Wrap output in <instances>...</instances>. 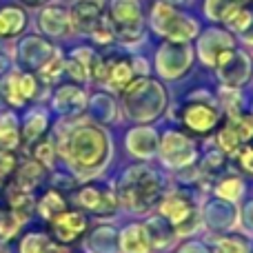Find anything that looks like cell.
<instances>
[{
  "instance_id": "6da1fadb",
  "label": "cell",
  "mask_w": 253,
  "mask_h": 253,
  "mask_svg": "<svg viewBox=\"0 0 253 253\" xmlns=\"http://www.w3.org/2000/svg\"><path fill=\"white\" fill-rule=\"evenodd\" d=\"M58 153L78 173H96L111 158V140L96 123H78L58 135Z\"/></svg>"
},
{
  "instance_id": "7a4b0ae2",
  "label": "cell",
  "mask_w": 253,
  "mask_h": 253,
  "mask_svg": "<svg viewBox=\"0 0 253 253\" xmlns=\"http://www.w3.org/2000/svg\"><path fill=\"white\" fill-rule=\"evenodd\" d=\"M162 196H165L162 175L147 165L129 167L118 180V191H116L118 205L133 213H147L160 202Z\"/></svg>"
},
{
  "instance_id": "3957f363",
  "label": "cell",
  "mask_w": 253,
  "mask_h": 253,
  "mask_svg": "<svg viewBox=\"0 0 253 253\" xmlns=\"http://www.w3.org/2000/svg\"><path fill=\"white\" fill-rule=\"evenodd\" d=\"M123 105L126 116L138 120V123L156 120L167 107V91L156 80L147 78V76H138L123 91Z\"/></svg>"
},
{
  "instance_id": "277c9868",
  "label": "cell",
  "mask_w": 253,
  "mask_h": 253,
  "mask_svg": "<svg viewBox=\"0 0 253 253\" xmlns=\"http://www.w3.org/2000/svg\"><path fill=\"white\" fill-rule=\"evenodd\" d=\"M149 25L158 36L171 40V42H189L198 36V22L191 16L178 11L171 2H156L151 7Z\"/></svg>"
},
{
  "instance_id": "5b68a950",
  "label": "cell",
  "mask_w": 253,
  "mask_h": 253,
  "mask_svg": "<svg viewBox=\"0 0 253 253\" xmlns=\"http://www.w3.org/2000/svg\"><path fill=\"white\" fill-rule=\"evenodd\" d=\"M158 209H160L162 218L175 229L178 236H187V233L196 231V227L200 224V209L182 191L165 193L158 202Z\"/></svg>"
},
{
  "instance_id": "8992f818",
  "label": "cell",
  "mask_w": 253,
  "mask_h": 253,
  "mask_svg": "<svg viewBox=\"0 0 253 253\" xmlns=\"http://www.w3.org/2000/svg\"><path fill=\"white\" fill-rule=\"evenodd\" d=\"M107 18L114 27L116 38L125 40V42H135L142 38L144 20L138 0H111Z\"/></svg>"
},
{
  "instance_id": "52a82bcc",
  "label": "cell",
  "mask_w": 253,
  "mask_h": 253,
  "mask_svg": "<svg viewBox=\"0 0 253 253\" xmlns=\"http://www.w3.org/2000/svg\"><path fill=\"white\" fill-rule=\"evenodd\" d=\"M158 151H160V160L169 169H187L198 160V149L196 142L182 131H165L162 140L158 142Z\"/></svg>"
},
{
  "instance_id": "ba28073f",
  "label": "cell",
  "mask_w": 253,
  "mask_h": 253,
  "mask_svg": "<svg viewBox=\"0 0 253 253\" xmlns=\"http://www.w3.org/2000/svg\"><path fill=\"white\" fill-rule=\"evenodd\" d=\"M180 123L196 135H209L222 123V114L209 100H189L180 111Z\"/></svg>"
},
{
  "instance_id": "9c48e42d",
  "label": "cell",
  "mask_w": 253,
  "mask_h": 253,
  "mask_svg": "<svg viewBox=\"0 0 253 253\" xmlns=\"http://www.w3.org/2000/svg\"><path fill=\"white\" fill-rule=\"evenodd\" d=\"M215 71H218V78L224 87L229 89H240L242 84L249 83L251 74H253V65L251 58L245 51H238L236 47L224 51L222 56L215 60Z\"/></svg>"
},
{
  "instance_id": "30bf717a",
  "label": "cell",
  "mask_w": 253,
  "mask_h": 253,
  "mask_svg": "<svg viewBox=\"0 0 253 253\" xmlns=\"http://www.w3.org/2000/svg\"><path fill=\"white\" fill-rule=\"evenodd\" d=\"M193 53L189 42H171L167 40L156 56V67L158 74L167 80H178L180 76L187 74V69L191 67Z\"/></svg>"
},
{
  "instance_id": "8fae6325",
  "label": "cell",
  "mask_w": 253,
  "mask_h": 253,
  "mask_svg": "<svg viewBox=\"0 0 253 253\" xmlns=\"http://www.w3.org/2000/svg\"><path fill=\"white\" fill-rule=\"evenodd\" d=\"M74 202L80 209L89 211V213L98 215V218H107L116 211L118 207V198L111 191L109 187H102V184H83L74 191Z\"/></svg>"
},
{
  "instance_id": "7c38bea8",
  "label": "cell",
  "mask_w": 253,
  "mask_h": 253,
  "mask_svg": "<svg viewBox=\"0 0 253 253\" xmlns=\"http://www.w3.org/2000/svg\"><path fill=\"white\" fill-rule=\"evenodd\" d=\"M0 91L11 107H22L38 93V78L31 71H9L0 83Z\"/></svg>"
},
{
  "instance_id": "4fadbf2b",
  "label": "cell",
  "mask_w": 253,
  "mask_h": 253,
  "mask_svg": "<svg viewBox=\"0 0 253 253\" xmlns=\"http://www.w3.org/2000/svg\"><path fill=\"white\" fill-rule=\"evenodd\" d=\"M49 231H51V240L58 245H71V242L80 240L87 231V218L80 211L65 209L62 213L53 215L49 220Z\"/></svg>"
},
{
  "instance_id": "5bb4252c",
  "label": "cell",
  "mask_w": 253,
  "mask_h": 253,
  "mask_svg": "<svg viewBox=\"0 0 253 253\" xmlns=\"http://www.w3.org/2000/svg\"><path fill=\"white\" fill-rule=\"evenodd\" d=\"M71 31H78L83 36H91L93 29L105 20L100 0H78L69 11Z\"/></svg>"
},
{
  "instance_id": "9a60e30c",
  "label": "cell",
  "mask_w": 253,
  "mask_h": 253,
  "mask_svg": "<svg viewBox=\"0 0 253 253\" xmlns=\"http://www.w3.org/2000/svg\"><path fill=\"white\" fill-rule=\"evenodd\" d=\"M233 49V38L229 31L222 29H209L205 34H200V40H198V56L205 65L213 67L215 60L222 56L224 51Z\"/></svg>"
},
{
  "instance_id": "2e32d148",
  "label": "cell",
  "mask_w": 253,
  "mask_h": 253,
  "mask_svg": "<svg viewBox=\"0 0 253 253\" xmlns=\"http://www.w3.org/2000/svg\"><path fill=\"white\" fill-rule=\"evenodd\" d=\"M56 53V49L42 40L40 36H27L25 40L18 47V58H20V65L27 71H38L49 58Z\"/></svg>"
},
{
  "instance_id": "e0dca14e",
  "label": "cell",
  "mask_w": 253,
  "mask_h": 253,
  "mask_svg": "<svg viewBox=\"0 0 253 253\" xmlns=\"http://www.w3.org/2000/svg\"><path fill=\"white\" fill-rule=\"evenodd\" d=\"M84 107H87V96H84V91L80 87H76V84H62V87H58V91L53 93V109H56L58 114L67 116V118L80 116L84 111Z\"/></svg>"
},
{
  "instance_id": "ac0fdd59",
  "label": "cell",
  "mask_w": 253,
  "mask_h": 253,
  "mask_svg": "<svg viewBox=\"0 0 253 253\" xmlns=\"http://www.w3.org/2000/svg\"><path fill=\"white\" fill-rule=\"evenodd\" d=\"M126 151L135 158H151L158 151V135L151 126H135L126 133Z\"/></svg>"
},
{
  "instance_id": "d6986e66",
  "label": "cell",
  "mask_w": 253,
  "mask_h": 253,
  "mask_svg": "<svg viewBox=\"0 0 253 253\" xmlns=\"http://www.w3.org/2000/svg\"><path fill=\"white\" fill-rule=\"evenodd\" d=\"M27 11L16 4H4L0 7V38H16L27 29Z\"/></svg>"
},
{
  "instance_id": "ffe728a7",
  "label": "cell",
  "mask_w": 253,
  "mask_h": 253,
  "mask_svg": "<svg viewBox=\"0 0 253 253\" xmlns=\"http://www.w3.org/2000/svg\"><path fill=\"white\" fill-rule=\"evenodd\" d=\"M38 27L47 36H69L71 34V20L69 11L60 7H47L38 18Z\"/></svg>"
},
{
  "instance_id": "44dd1931",
  "label": "cell",
  "mask_w": 253,
  "mask_h": 253,
  "mask_svg": "<svg viewBox=\"0 0 253 253\" xmlns=\"http://www.w3.org/2000/svg\"><path fill=\"white\" fill-rule=\"evenodd\" d=\"M49 129V116L42 109H34L25 116L20 125V142H25L27 147H31L34 142H38Z\"/></svg>"
},
{
  "instance_id": "7402d4cb",
  "label": "cell",
  "mask_w": 253,
  "mask_h": 253,
  "mask_svg": "<svg viewBox=\"0 0 253 253\" xmlns=\"http://www.w3.org/2000/svg\"><path fill=\"white\" fill-rule=\"evenodd\" d=\"M222 22L233 31V34L240 36L245 42L253 44V11H249L242 2L238 4V7H233L231 11L224 16Z\"/></svg>"
},
{
  "instance_id": "603a6c76",
  "label": "cell",
  "mask_w": 253,
  "mask_h": 253,
  "mask_svg": "<svg viewBox=\"0 0 253 253\" xmlns=\"http://www.w3.org/2000/svg\"><path fill=\"white\" fill-rule=\"evenodd\" d=\"M238 218V211L233 207V202L229 200H213L205 209V220L211 229H229L233 227V220Z\"/></svg>"
},
{
  "instance_id": "cb8c5ba5",
  "label": "cell",
  "mask_w": 253,
  "mask_h": 253,
  "mask_svg": "<svg viewBox=\"0 0 253 253\" xmlns=\"http://www.w3.org/2000/svg\"><path fill=\"white\" fill-rule=\"evenodd\" d=\"M42 178H44V167L31 158V160L18 165V169L13 171L11 187L20 189V191H31V189H36L40 182H42Z\"/></svg>"
},
{
  "instance_id": "d4e9b609",
  "label": "cell",
  "mask_w": 253,
  "mask_h": 253,
  "mask_svg": "<svg viewBox=\"0 0 253 253\" xmlns=\"http://www.w3.org/2000/svg\"><path fill=\"white\" fill-rule=\"evenodd\" d=\"M144 231H147V238H149V245L151 249H167L171 242L178 238L175 229L167 222L165 218H151L144 222Z\"/></svg>"
},
{
  "instance_id": "484cf974",
  "label": "cell",
  "mask_w": 253,
  "mask_h": 253,
  "mask_svg": "<svg viewBox=\"0 0 253 253\" xmlns=\"http://www.w3.org/2000/svg\"><path fill=\"white\" fill-rule=\"evenodd\" d=\"M120 249L123 253H151V245H149L144 224H129L120 233Z\"/></svg>"
},
{
  "instance_id": "4316f807",
  "label": "cell",
  "mask_w": 253,
  "mask_h": 253,
  "mask_svg": "<svg viewBox=\"0 0 253 253\" xmlns=\"http://www.w3.org/2000/svg\"><path fill=\"white\" fill-rule=\"evenodd\" d=\"M7 200H9V211H11L13 215H18L22 222H27L29 215L34 213V209H36V200H34V196H31V191H20V189H16V187H9Z\"/></svg>"
},
{
  "instance_id": "83f0119b",
  "label": "cell",
  "mask_w": 253,
  "mask_h": 253,
  "mask_svg": "<svg viewBox=\"0 0 253 253\" xmlns=\"http://www.w3.org/2000/svg\"><path fill=\"white\" fill-rule=\"evenodd\" d=\"M20 144V123L11 111H0V149H16Z\"/></svg>"
},
{
  "instance_id": "f1b7e54d",
  "label": "cell",
  "mask_w": 253,
  "mask_h": 253,
  "mask_svg": "<svg viewBox=\"0 0 253 253\" xmlns=\"http://www.w3.org/2000/svg\"><path fill=\"white\" fill-rule=\"evenodd\" d=\"M36 209H38V213L49 222L53 215L62 213V211L67 209V202H65V198H62L60 191H56V189H49V191H44L42 198L36 202Z\"/></svg>"
},
{
  "instance_id": "f546056e",
  "label": "cell",
  "mask_w": 253,
  "mask_h": 253,
  "mask_svg": "<svg viewBox=\"0 0 253 253\" xmlns=\"http://www.w3.org/2000/svg\"><path fill=\"white\" fill-rule=\"evenodd\" d=\"M116 233L109 227H98L87 242L89 253H116Z\"/></svg>"
},
{
  "instance_id": "4dcf8cb0",
  "label": "cell",
  "mask_w": 253,
  "mask_h": 253,
  "mask_svg": "<svg viewBox=\"0 0 253 253\" xmlns=\"http://www.w3.org/2000/svg\"><path fill=\"white\" fill-rule=\"evenodd\" d=\"M222 171H224V153L220 151V149L207 153V156L202 158L200 167H198V173H200V178L207 180V182H213V180L218 178Z\"/></svg>"
},
{
  "instance_id": "1f68e13d",
  "label": "cell",
  "mask_w": 253,
  "mask_h": 253,
  "mask_svg": "<svg viewBox=\"0 0 253 253\" xmlns=\"http://www.w3.org/2000/svg\"><path fill=\"white\" fill-rule=\"evenodd\" d=\"M215 140H218V149L224 156H236L242 147V140L238 138L236 129H233V125L229 123V120H224V123L220 125V131H218V135H215Z\"/></svg>"
},
{
  "instance_id": "d6a6232c",
  "label": "cell",
  "mask_w": 253,
  "mask_h": 253,
  "mask_svg": "<svg viewBox=\"0 0 253 253\" xmlns=\"http://www.w3.org/2000/svg\"><path fill=\"white\" fill-rule=\"evenodd\" d=\"M31 156H34V160L40 162L44 169H51L56 158H58V147L53 144V140H49L47 135H42L38 142L31 144Z\"/></svg>"
},
{
  "instance_id": "836d02e7",
  "label": "cell",
  "mask_w": 253,
  "mask_h": 253,
  "mask_svg": "<svg viewBox=\"0 0 253 253\" xmlns=\"http://www.w3.org/2000/svg\"><path fill=\"white\" fill-rule=\"evenodd\" d=\"M242 193H245V182L240 178H236V175H224L218 182V187H215V196L229 202H238Z\"/></svg>"
},
{
  "instance_id": "e575fe53",
  "label": "cell",
  "mask_w": 253,
  "mask_h": 253,
  "mask_svg": "<svg viewBox=\"0 0 253 253\" xmlns=\"http://www.w3.org/2000/svg\"><path fill=\"white\" fill-rule=\"evenodd\" d=\"M91 111H93V118L96 120L109 123V120L116 118V102L111 100V96H107V93H98L91 100Z\"/></svg>"
},
{
  "instance_id": "d590c367",
  "label": "cell",
  "mask_w": 253,
  "mask_h": 253,
  "mask_svg": "<svg viewBox=\"0 0 253 253\" xmlns=\"http://www.w3.org/2000/svg\"><path fill=\"white\" fill-rule=\"evenodd\" d=\"M62 71H65V58H62L60 53L56 51V53H53V56L49 58V60L38 69V76H40V80H42L44 84H53V83H58V78H60Z\"/></svg>"
},
{
  "instance_id": "8d00e7d4",
  "label": "cell",
  "mask_w": 253,
  "mask_h": 253,
  "mask_svg": "<svg viewBox=\"0 0 253 253\" xmlns=\"http://www.w3.org/2000/svg\"><path fill=\"white\" fill-rule=\"evenodd\" d=\"M215 253H251V245L240 236H227L215 242Z\"/></svg>"
},
{
  "instance_id": "74e56055",
  "label": "cell",
  "mask_w": 253,
  "mask_h": 253,
  "mask_svg": "<svg viewBox=\"0 0 253 253\" xmlns=\"http://www.w3.org/2000/svg\"><path fill=\"white\" fill-rule=\"evenodd\" d=\"M238 4H240V0H207L205 13L211 20H224V16H227L233 7H238Z\"/></svg>"
},
{
  "instance_id": "f35d334b",
  "label": "cell",
  "mask_w": 253,
  "mask_h": 253,
  "mask_svg": "<svg viewBox=\"0 0 253 253\" xmlns=\"http://www.w3.org/2000/svg\"><path fill=\"white\" fill-rule=\"evenodd\" d=\"M20 227H22V220L18 215H13L11 211H0V242L11 240Z\"/></svg>"
},
{
  "instance_id": "ab89813d",
  "label": "cell",
  "mask_w": 253,
  "mask_h": 253,
  "mask_svg": "<svg viewBox=\"0 0 253 253\" xmlns=\"http://www.w3.org/2000/svg\"><path fill=\"white\" fill-rule=\"evenodd\" d=\"M18 169V156L11 149H0V180L11 178Z\"/></svg>"
},
{
  "instance_id": "60d3db41",
  "label": "cell",
  "mask_w": 253,
  "mask_h": 253,
  "mask_svg": "<svg viewBox=\"0 0 253 253\" xmlns=\"http://www.w3.org/2000/svg\"><path fill=\"white\" fill-rule=\"evenodd\" d=\"M236 158H238V162H240L242 169L253 175V144H249V142L242 144L240 151L236 153Z\"/></svg>"
},
{
  "instance_id": "b9f144b4",
  "label": "cell",
  "mask_w": 253,
  "mask_h": 253,
  "mask_svg": "<svg viewBox=\"0 0 253 253\" xmlns=\"http://www.w3.org/2000/svg\"><path fill=\"white\" fill-rule=\"evenodd\" d=\"M180 253H207V249L202 245H198V242H187V245L180 249Z\"/></svg>"
},
{
  "instance_id": "7bdbcfd3",
  "label": "cell",
  "mask_w": 253,
  "mask_h": 253,
  "mask_svg": "<svg viewBox=\"0 0 253 253\" xmlns=\"http://www.w3.org/2000/svg\"><path fill=\"white\" fill-rule=\"evenodd\" d=\"M22 4H27V7H42V4H47L49 0H20Z\"/></svg>"
},
{
  "instance_id": "ee69618b",
  "label": "cell",
  "mask_w": 253,
  "mask_h": 253,
  "mask_svg": "<svg viewBox=\"0 0 253 253\" xmlns=\"http://www.w3.org/2000/svg\"><path fill=\"white\" fill-rule=\"evenodd\" d=\"M245 220H247V224L253 229V202L249 207H247V213H245Z\"/></svg>"
},
{
  "instance_id": "f6af8a7d",
  "label": "cell",
  "mask_w": 253,
  "mask_h": 253,
  "mask_svg": "<svg viewBox=\"0 0 253 253\" xmlns=\"http://www.w3.org/2000/svg\"><path fill=\"white\" fill-rule=\"evenodd\" d=\"M165 2H180V0H165Z\"/></svg>"
}]
</instances>
